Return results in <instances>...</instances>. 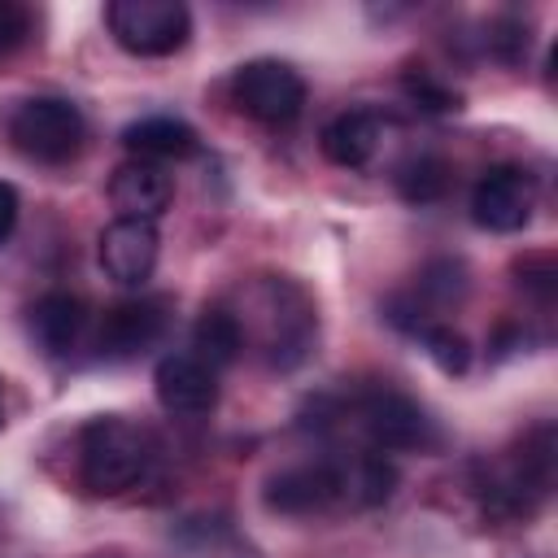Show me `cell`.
Masks as SVG:
<instances>
[{"label": "cell", "mask_w": 558, "mask_h": 558, "mask_svg": "<svg viewBox=\"0 0 558 558\" xmlns=\"http://www.w3.org/2000/svg\"><path fill=\"white\" fill-rule=\"evenodd\" d=\"M231 100L262 126H288L305 109V78L279 57H257L231 74Z\"/></svg>", "instance_id": "obj_7"}, {"label": "cell", "mask_w": 558, "mask_h": 558, "mask_svg": "<svg viewBox=\"0 0 558 558\" xmlns=\"http://www.w3.org/2000/svg\"><path fill=\"white\" fill-rule=\"evenodd\" d=\"M192 344H196V357L205 366H231L240 353H244V340H240V327L231 318L227 305H205V314L196 318V331H192Z\"/></svg>", "instance_id": "obj_16"}, {"label": "cell", "mask_w": 558, "mask_h": 558, "mask_svg": "<svg viewBox=\"0 0 558 558\" xmlns=\"http://www.w3.org/2000/svg\"><path fill=\"white\" fill-rule=\"evenodd\" d=\"M13 227H17V192L0 183V244L13 235Z\"/></svg>", "instance_id": "obj_22"}, {"label": "cell", "mask_w": 558, "mask_h": 558, "mask_svg": "<svg viewBox=\"0 0 558 558\" xmlns=\"http://www.w3.org/2000/svg\"><path fill=\"white\" fill-rule=\"evenodd\" d=\"M331 418L353 427L371 453H432L440 445V427L427 418V410L392 384L349 392V401H340Z\"/></svg>", "instance_id": "obj_3"}, {"label": "cell", "mask_w": 558, "mask_h": 558, "mask_svg": "<svg viewBox=\"0 0 558 558\" xmlns=\"http://www.w3.org/2000/svg\"><path fill=\"white\" fill-rule=\"evenodd\" d=\"M514 275H519V283H523L532 296H541V305L554 301V257H549V253H532V257L514 262Z\"/></svg>", "instance_id": "obj_21"}, {"label": "cell", "mask_w": 558, "mask_h": 558, "mask_svg": "<svg viewBox=\"0 0 558 558\" xmlns=\"http://www.w3.org/2000/svg\"><path fill=\"white\" fill-rule=\"evenodd\" d=\"M157 462V440L144 423L122 414H100L78 427L74 440V471L78 484L96 497H118L135 488Z\"/></svg>", "instance_id": "obj_2"}, {"label": "cell", "mask_w": 558, "mask_h": 558, "mask_svg": "<svg viewBox=\"0 0 558 558\" xmlns=\"http://www.w3.org/2000/svg\"><path fill=\"white\" fill-rule=\"evenodd\" d=\"M9 140L22 157L39 166H65L87 140V122L65 96H31L9 113Z\"/></svg>", "instance_id": "obj_5"}, {"label": "cell", "mask_w": 558, "mask_h": 558, "mask_svg": "<svg viewBox=\"0 0 558 558\" xmlns=\"http://www.w3.org/2000/svg\"><path fill=\"white\" fill-rule=\"evenodd\" d=\"M0 427H4V379H0Z\"/></svg>", "instance_id": "obj_23"}, {"label": "cell", "mask_w": 558, "mask_h": 558, "mask_svg": "<svg viewBox=\"0 0 558 558\" xmlns=\"http://www.w3.org/2000/svg\"><path fill=\"white\" fill-rule=\"evenodd\" d=\"M384 131H388V122L375 109H344V113H336L323 126L318 144H323V157L331 166H340V170H366L375 161L379 144H384Z\"/></svg>", "instance_id": "obj_13"}, {"label": "cell", "mask_w": 558, "mask_h": 558, "mask_svg": "<svg viewBox=\"0 0 558 558\" xmlns=\"http://www.w3.org/2000/svg\"><path fill=\"white\" fill-rule=\"evenodd\" d=\"M170 323V305L161 296H135V301H118L105 310L100 327H96V353L109 362H126L148 353Z\"/></svg>", "instance_id": "obj_9"}, {"label": "cell", "mask_w": 558, "mask_h": 558, "mask_svg": "<svg viewBox=\"0 0 558 558\" xmlns=\"http://www.w3.org/2000/svg\"><path fill=\"white\" fill-rule=\"evenodd\" d=\"M157 401L170 418H205L218 405V371L205 366L196 353H170L153 371Z\"/></svg>", "instance_id": "obj_10"}, {"label": "cell", "mask_w": 558, "mask_h": 558, "mask_svg": "<svg viewBox=\"0 0 558 558\" xmlns=\"http://www.w3.org/2000/svg\"><path fill=\"white\" fill-rule=\"evenodd\" d=\"M109 201L118 209V218H161L174 201V179L166 166L157 161H140V157H126L113 179H109Z\"/></svg>", "instance_id": "obj_12"}, {"label": "cell", "mask_w": 558, "mask_h": 558, "mask_svg": "<svg viewBox=\"0 0 558 558\" xmlns=\"http://www.w3.org/2000/svg\"><path fill=\"white\" fill-rule=\"evenodd\" d=\"M222 305L231 310L244 349L275 371L301 366L318 340V305L288 275H253L235 288V301Z\"/></svg>", "instance_id": "obj_1"}, {"label": "cell", "mask_w": 558, "mask_h": 558, "mask_svg": "<svg viewBox=\"0 0 558 558\" xmlns=\"http://www.w3.org/2000/svg\"><path fill=\"white\" fill-rule=\"evenodd\" d=\"M87 331V305L74 292H44L31 305V336L48 357H65L70 349H78Z\"/></svg>", "instance_id": "obj_14"}, {"label": "cell", "mask_w": 558, "mask_h": 558, "mask_svg": "<svg viewBox=\"0 0 558 558\" xmlns=\"http://www.w3.org/2000/svg\"><path fill=\"white\" fill-rule=\"evenodd\" d=\"M549 488H554V427L549 423H536L532 432H523L519 445L506 458H497L480 480L484 510L506 523H527L545 506Z\"/></svg>", "instance_id": "obj_4"}, {"label": "cell", "mask_w": 558, "mask_h": 558, "mask_svg": "<svg viewBox=\"0 0 558 558\" xmlns=\"http://www.w3.org/2000/svg\"><path fill=\"white\" fill-rule=\"evenodd\" d=\"M157 227L144 222V218H113L100 240H96V257H100V270L122 283V288H135L153 275L157 266Z\"/></svg>", "instance_id": "obj_11"}, {"label": "cell", "mask_w": 558, "mask_h": 558, "mask_svg": "<svg viewBox=\"0 0 558 558\" xmlns=\"http://www.w3.org/2000/svg\"><path fill=\"white\" fill-rule=\"evenodd\" d=\"M445 187H449V166H445L440 157L418 153V157H410V161L397 170V192H401L410 205H432V201L445 196Z\"/></svg>", "instance_id": "obj_17"}, {"label": "cell", "mask_w": 558, "mask_h": 558, "mask_svg": "<svg viewBox=\"0 0 558 558\" xmlns=\"http://www.w3.org/2000/svg\"><path fill=\"white\" fill-rule=\"evenodd\" d=\"M105 26L131 57H174L192 35V13L179 0H113Z\"/></svg>", "instance_id": "obj_6"}, {"label": "cell", "mask_w": 558, "mask_h": 558, "mask_svg": "<svg viewBox=\"0 0 558 558\" xmlns=\"http://www.w3.org/2000/svg\"><path fill=\"white\" fill-rule=\"evenodd\" d=\"M31 39V9L17 0H0V61H9Z\"/></svg>", "instance_id": "obj_20"}, {"label": "cell", "mask_w": 558, "mask_h": 558, "mask_svg": "<svg viewBox=\"0 0 558 558\" xmlns=\"http://www.w3.org/2000/svg\"><path fill=\"white\" fill-rule=\"evenodd\" d=\"M405 92H410L427 113H458V109H462V96H458L449 83H440L432 70H423V65L405 74Z\"/></svg>", "instance_id": "obj_18"}, {"label": "cell", "mask_w": 558, "mask_h": 558, "mask_svg": "<svg viewBox=\"0 0 558 558\" xmlns=\"http://www.w3.org/2000/svg\"><path fill=\"white\" fill-rule=\"evenodd\" d=\"M488 52L493 57H501V61H523V52H527V22L523 17H497L493 26H488Z\"/></svg>", "instance_id": "obj_19"}, {"label": "cell", "mask_w": 558, "mask_h": 558, "mask_svg": "<svg viewBox=\"0 0 558 558\" xmlns=\"http://www.w3.org/2000/svg\"><path fill=\"white\" fill-rule=\"evenodd\" d=\"M122 144L131 157L140 161H179V157H192L196 153V131L183 122V118H170V113H148L140 122H131L122 131Z\"/></svg>", "instance_id": "obj_15"}, {"label": "cell", "mask_w": 558, "mask_h": 558, "mask_svg": "<svg viewBox=\"0 0 558 558\" xmlns=\"http://www.w3.org/2000/svg\"><path fill=\"white\" fill-rule=\"evenodd\" d=\"M536 174L514 166V161H501V166H488L475 187H471V218L484 227V231H497V235H510V231H523L536 214Z\"/></svg>", "instance_id": "obj_8"}]
</instances>
